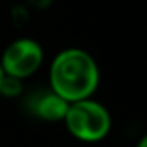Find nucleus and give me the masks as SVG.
<instances>
[{
	"mask_svg": "<svg viewBox=\"0 0 147 147\" xmlns=\"http://www.w3.org/2000/svg\"><path fill=\"white\" fill-rule=\"evenodd\" d=\"M100 83L97 61L83 49L69 47L61 50L49 67V88L66 102L94 97Z\"/></svg>",
	"mask_w": 147,
	"mask_h": 147,
	"instance_id": "f257e3e1",
	"label": "nucleus"
},
{
	"mask_svg": "<svg viewBox=\"0 0 147 147\" xmlns=\"http://www.w3.org/2000/svg\"><path fill=\"white\" fill-rule=\"evenodd\" d=\"M67 131L82 142H100L106 138L113 126L111 113L104 104L95 99H83L71 102L62 119Z\"/></svg>",
	"mask_w": 147,
	"mask_h": 147,
	"instance_id": "f03ea898",
	"label": "nucleus"
},
{
	"mask_svg": "<svg viewBox=\"0 0 147 147\" xmlns=\"http://www.w3.org/2000/svg\"><path fill=\"white\" fill-rule=\"evenodd\" d=\"M45 59L42 45L33 38H18L11 42L0 57V66L5 76L24 80L33 76Z\"/></svg>",
	"mask_w": 147,
	"mask_h": 147,
	"instance_id": "7ed1b4c3",
	"label": "nucleus"
},
{
	"mask_svg": "<svg viewBox=\"0 0 147 147\" xmlns=\"http://www.w3.org/2000/svg\"><path fill=\"white\" fill-rule=\"evenodd\" d=\"M67 106H69V102H66L52 88L36 90L26 99V107H28L30 114L38 119L49 121V123L62 121L66 116Z\"/></svg>",
	"mask_w": 147,
	"mask_h": 147,
	"instance_id": "20e7f679",
	"label": "nucleus"
},
{
	"mask_svg": "<svg viewBox=\"0 0 147 147\" xmlns=\"http://www.w3.org/2000/svg\"><path fill=\"white\" fill-rule=\"evenodd\" d=\"M21 80H16V78H11V76H4V82H2V88H0V95H5V97H16L21 94Z\"/></svg>",
	"mask_w": 147,
	"mask_h": 147,
	"instance_id": "39448f33",
	"label": "nucleus"
},
{
	"mask_svg": "<svg viewBox=\"0 0 147 147\" xmlns=\"http://www.w3.org/2000/svg\"><path fill=\"white\" fill-rule=\"evenodd\" d=\"M30 2L33 5H36V7H45V5H49L50 0H30Z\"/></svg>",
	"mask_w": 147,
	"mask_h": 147,
	"instance_id": "423d86ee",
	"label": "nucleus"
},
{
	"mask_svg": "<svg viewBox=\"0 0 147 147\" xmlns=\"http://www.w3.org/2000/svg\"><path fill=\"white\" fill-rule=\"evenodd\" d=\"M135 147H147V133L144 135V137H140V140L137 142V145Z\"/></svg>",
	"mask_w": 147,
	"mask_h": 147,
	"instance_id": "0eeeda50",
	"label": "nucleus"
},
{
	"mask_svg": "<svg viewBox=\"0 0 147 147\" xmlns=\"http://www.w3.org/2000/svg\"><path fill=\"white\" fill-rule=\"evenodd\" d=\"M4 71H2V66H0V88H2V82H4Z\"/></svg>",
	"mask_w": 147,
	"mask_h": 147,
	"instance_id": "6e6552de",
	"label": "nucleus"
}]
</instances>
